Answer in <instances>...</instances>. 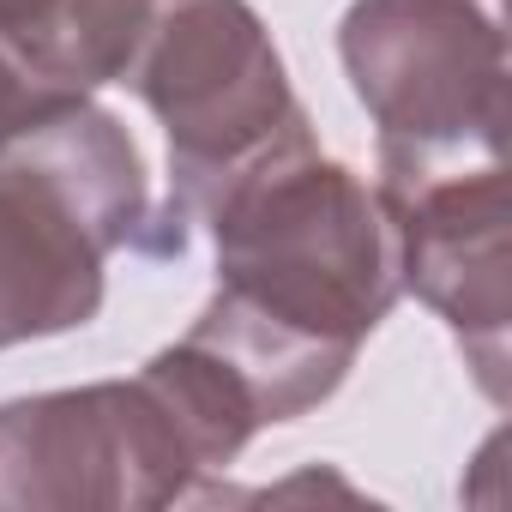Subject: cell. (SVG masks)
I'll use <instances>...</instances> for the list:
<instances>
[{"label": "cell", "instance_id": "ba28073f", "mask_svg": "<svg viewBox=\"0 0 512 512\" xmlns=\"http://www.w3.org/2000/svg\"><path fill=\"white\" fill-rule=\"evenodd\" d=\"M43 13H49V0H0V31H7V37H31Z\"/></svg>", "mask_w": 512, "mask_h": 512}, {"label": "cell", "instance_id": "9c48e42d", "mask_svg": "<svg viewBox=\"0 0 512 512\" xmlns=\"http://www.w3.org/2000/svg\"><path fill=\"white\" fill-rule=\"evenodd\" d=\"M482 7H500V0H482Z\"/></svg>", "mask_w": 512, "mask_h": 512}, {"label": "cell", "instance_id": "6da1fadb", "mask_svg": "<svg viewBox=\"0 0 512 512\" xmlns=\"http://www.w3.org/2000/svg\"><path fill=\"white\" fill-rule=\"evenodd\" d=\"M205 217L217 296L338 362H356L362 338L404 296L392 211L362 175L320 157L314 133L235 175Z\"/></svg>", "mask_w": 512, "mask_h": 512}, {"label": "cell", "instance_id": "3957f363", "mask_svg": "<svg viewBox=\"0 0 512 512\" xmlns=\"http://www.w3.org/2000/svg\"><path fill=\"white\" fill-rule=\"evenodd\" d=\"M338 55L380 127V181L500 163L506 31L482 0H356Z\"/></svg>", "mask_w": 512, "mask_h": 512}, {"label": "cell", "instance_id": "277c9868", "mask_svg": "<svg viewBox=\"0 0 512 512\" xmlns=\"http://www.w3.org/2000/svg\"><path fill=\"white\" fill-rule=\"evenodd\" d=\"M121 85L163 121L175 217L205 211L235 175L308 133L284 55L247 0H157Z\"/></svg>", "mask_w": 512, "mask_h": 512}, {"label": "cell", "instance_id": "7a4b0ae2", "mask_svg": "<svg viewBox=\"0 0 512 512\" xmlns=\"http://www.w3.org/2000/svg\"><path fill=\"white\" fill-rule=\"evenodd\" d=\"M151 223L133 133L91 97L61 103L0 151V350L91 326L103 260Z\"/></svg>", "mask_w": 512, "mask_h": 512}, {"label": "cell", "instance_id": "8992f818", "mask_svg": "<svg viewBox=\"0 0 512 512\" xmlns=\"http://www.w3.org/2000/svg\"><path fill=\"white\" fill-rule=\"evenodd\" d=\"M380 205L398 229V278L464 344L476 386L506 404V332H512V223L506 163H464L422 181H380Z\"/></svg>", "mask_w": 512, "mask_h": 512}, {"label": "cell", "instance_id": "5b68a950", "mask_svg": "<svg viewBox=\"0 0 512 512\" xmlns=\"http://www.w3.org/2000/svg\"><path fill=\"white\" fill-rule=\"evenodd\" d=\"M205 476L145 380L0 404V512H151Z\"/></svg>", "mask_w": 512, "mask_h": 512}, {"label": "cell", "instance_id": "52a82bcc", "mask_svg": "<svg viewBox=\"0 0 512 512\" xmlns=\"http://www.w3.org/2000/svg\"><path fill=\"white\" fill-rule=\"evenodd\" d=\"M73 97H85V91L61 85L49 67L31 61V49L19 37L0 31V151H7L25 127H37L43 115H55L61 103H73Z\"/></svg>", "mask_w": 512, "mask_h": 512}]
</instances>
